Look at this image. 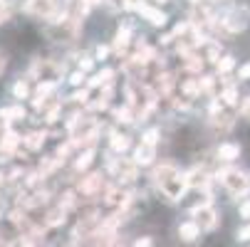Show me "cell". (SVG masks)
Segmentation results:
<instances>
[{
    "mask_svg": "<svg viewBox=\"0 0 250 247\" xmlns=\"http://www.w3.org/2000/svg\"><path fill=\"white\" fill-rule=\"evenodd\" d=\"M218 181L226 186L230 195H248L250 193V175L238 168H223L218 171Z\"/></svg>",
    "mask_w": 250,
    "mask_h": 247,
    "instance_id": "obj_1",
    "label": "cell"
},
{
    "mask_svg": "<svg viewBox=\"0 0 250 247\" xmlns=\"http://www.w3.org/2000/svg\"><path fill=\"white\" fill-rule=\"evenodd\" d=\"M30 75L35 79H40V84H55L62 75V67L52 59H35L30 67Z\"/></svg>",
    "mask_w": 250,
    "mask_h": 247,
    "instance_id": "obj_2",
    "label": "cell"
},
{
    "mask_svg": "<svg viewBox=\"0 0 250 247\" xmlns=\"http://www.w3.org/2000/svg\"><path fill=\"white\" fill-rule=\"evenodd\" d=\"M191 215H193V223L201 228V232H203V230H216L218 223H221V218H218V213H216V208H213L210 203L196 205V208L191 210Z\"/></svg>",
    "mask_w": 250,
    "mask_h": 247,
    "instance_id": "obj_3",
    "label": "cell"
},
{
    "mask_svg": "<svg viewBox=\"0 0 250 247\" xmlns=\"http://www.w3.org/2000/svg\"><path fill=\"white\" fill-rule=\"evenodd\" d=\"M25 13L32 18H40V20L57 18V0H27Z\"/></svg>",
    "mask_w": 250,
    "mask_h": 247,
    "instance_id": "obj_4",
    "label": "cell"
},
{
    "mask_svg": "<svg viewBox=\"0 0 250 247\" xmlns=\"http://www.w3.org/2000/svg\"><path fill=\"white\" fill-rule=\"evenodd\" d=\"M159 190L164 193V198L178 200V198H181V195L188 190V178H186V173H178V175H173V178H168L166 183L159 186Z\"/></svg>",
    "mask_w": 250,
    "mask_h": 247,
    "instance_id": "obj_5",
    "label": "cell"
},
{
    "mask_svg": "<svg viewBox=\"0 0 250 247\" xmlns=\"http://www.w3.org/2000/svg\"><path fill=\"white\" fill-rule=\"evenodd\" d=\"M248 22H250V13H248L245 5H235V8L223 18V27H226L228 32H240V30L248 27Z\"/></svg>",
    "mask_w": 250,
    "mask_h": 247,
    "instance_id": "obj_6",
    "label": "cell"
},
{
    "mask_svg": "<svg viewBox=\"0 0 250 247\" xmlns=\"http://www.w3.org/2000/svg\"><path fill=\"white\" fill-rule=\"evenodd\" d=\"M136 13L144 18V20H149L154 27H164L166 20H168L164 10H159V8H154V5H146V3H139V5H136Z\"/></svg>",
    "mask_w": 250,
    "mask_h": 247,
    "instance_id": "obj_7",
    "label": "cell"
},
{
    "mask_svg": "<svg viewBox=\"0 0 250 247\" xmlns=\"http://www.w3.org/2000/svg\"><path fill=\"white\" fill-rule=\"evenodd\" d=\"M154 158H156V146L139 144V146L134 149V158H131V161H134L136 166H151Z\"/></svg>",
    "mask_w": 250,
    "mask_h": 247,
    "instance_id": "obj_8",
    "label": "cell"
},
{
    "mask_svg": "<svg viewBox=\"0 0 250 247\" xmlns=\"http://www.w3.org/2000/svg\"><path fill=\"white\" fill-rule=\"evenodd\" d=\"M102 183H104L102 173H89L87 178H82V183H80V193L82 195H94L97 190H102Z\"/></svg>",
    "mask_w": 250,
    "mask_h": 247,
    "instance_id": "obj_9",
    "label": "cell"
},
{
    "mask_svg": "<svg viewBox=\"0 0 250 247\" xmlns=\"http://www.w3.org/2000/svg\"><path fill=\"white\" fill-rule=\"evenodd\" d=\"M178 173H181V171H178L173 163H161V166L154 171L151 178H154V183H156V186H161V183H166L168 178H173V175H178Z\"/></svg>",
    "mask_w": 250,
    "mask_h": 247,
    "instance_id": "obj_10",
    "label": "cell"
},
{
    "mask_svg": "<svg viewBox=\"0 0 250 247\" xmlns=\"http://www.w3.org/2000/svg\"><path fill=\"white\" fill-rule=\"evenodd\" d=\"M178 237H181L184 242H193V240L201 237V228L193 220H186V223L178 225Z\"/></svg>",
    "mask_w": 250,
    "mask_h": 247,
    "instance_id": "obj_11",
    "label": "cell"
},
{
    "mask_svg": "<svg viewBox=\"0 0 250 247\" xmlns=\"http://www.w3.org/2000/svg\"><path fill=\"white\" fill-rule=\"evenodd\" d=\"M216 156H218V161H223V163H233V161L240 156V146H238V144H221V146L216 149Z\"/></svg>",
    "mask_w": 250,
    "mask_h": 247,
    "instance_id": "obj_12",
    "label": "cell"
},
{
    "mask_svg": "<svg viewBox=\"0 0 250 247\" xmlns=\"http://www.w3.org/2000/svg\"><path fill=\"white\" fill-rule=\"evenodd\" d=\"M109 146H112V151H114V153H124V151L131 146V141H129V136H126V133L112 131V133H109Z\"/></svg>",
    "mask_w": 250,
    "mask_h": 247,
    "instance_id": "obj_13",
    "label": "cell"
},
{
    "mask_svg": "<svg viewBox=\"0 0 250 247\" xmlns=\"http://www.w3.org/2000/svg\"><path fill=\"white\" fill-rule=\"evenodd\" d=\"M45 131H32V133H27L25 138H22V146L27 149V151H40L42 149V144H45Z\"/></svg>",
    "mask_w": 250,
    "mask_h": 247,
    "instance_id": "obj_14",
    "label": "cell"
},
{
    "mask_svg": "<svg viewBox=\"0 0 250 247\" xmlns=\"http://www.w3.org/2000/svg\"><path fill=\"white\" fill-rule=\"evenodd\" d=\"M18 146H20V138L8 129V131H5V136H3V141H0V153L10 156V153H15V151H18Z\"/></svg>",
    "mask_w": 250,
    "mask_h": 247,
    "instance_id": "obj_15",
    "label": "cell"
},
{
    "mask_svg": "<svg viewBox=\"0 0 250 247\" xmlns=\"http://www.w3.org/2000/svg\"><path fill=\"white\" fill-rule=\"evenodd\" d=\"M129 35H131V30H129V27H119V30H117V35H114V45H112V50H114V52H119V55H122V52L129 47Z\"/></svg>",
    "mask_w": 250,
    "mask_h": 247,
    "instance_id": "obj_16",
    "label": "cell"
},
{
    "mask_svg": "<svg viewBox=\"0 0 250 247\" xmlns=\"http://www.w3.org/2000/svg\"><path fill=\"white\" fill-rule=\"evenodd\" d=\"M64 220H67V210L57 205L55 210H50V213H47L45 225H47V228H60V225H64Z\"/></svg>",
    "mask_w": 250,
    "mask_h": 247,
    "instance_id": "obj_17",
    "label": "cell"
},
{
    "mask_svg": "<svg viewBox=\"0 0 250 247\" xmlns=\"http://www.w3.org/2000/svg\"><path fill=\"white\" fill-rule=\"evenodd\" d=\"M92 161H94V146H92V149H84V151L77 156V161H75V171H87Z\"/></svg>",
    "mask_w": 250,
    "mask_h": 247,
    "instance_id": "obj_18",
    "label": "cell"
},
{
    "mask_svg": "<svg viewBox=\"0 0 250 247\" xmlns=\"http://www.w3.org/2000/svg\"><path fill=\"white\" fill-rule=\"evenodd\" d=\"M186 57V62H184V67L188 69V72H201L203 69V57H198V55H193V52H188V55H184Z\"/></svg>",
    "mask_w": 250,
    "mask_h": 247,
    "instance_id": "obj_19",
    "label": "cell"
},
{
    "mask_svg": "<svg viewBox=\"0 0 250 247\" xmlns=\"http://www.w3.org/2000/svg\"><path fill=\"white\" fill-rule=\"evenodd\" d=\"M114 119H117L119 124H131V121H136V116H134V109H131V107L114 109Z\"/></svg>",
    "mask_w": 250,
    "mask_h": 247,
    "instance_id": "obj_20",
    "label": "cell"
},
{
    "mask_svg": "<svg viewBox=\"0 0 250 247\" xmlns=\"http://www.w3.org/2000/svg\"><path fill=\"white\" fill-rule=\"evenodd\" d=\"M0 119H8V121H18V119H25V109H22V107L0 109Z\"/></svg>",
    "mask_w": 250,
    "mask_h": 247,
    "instance_id": "obj_21",
    "label": "cell"
},
{
    "mask_svg": "<svg viewBox=\"0 0 250 247\" xmlns=\"http://www.w3.org/2000/svg\"><path fill=\"white\" fill-rule=\"evenodd\" d=\"M221 99H223V104H228V107H235V104H238V89H235L233 84H228V87L221 92Z\"/></svg>",
    "mask_w": 250,
    "mask_h": 247,
    "instance_id": "obj_22",
    "label": "cell"
},
{
    "mask_svg": "<svg viewBox=\"0 0 250 247\" xmlns=\"http://www.w3.org/2000/svg\"><path fill=\"white\" fill-rule=\"evenodd\" d=\"M181 92L186 94V99H193V96H198V94H201V84H198V79H188V82H184Z\"/></svg>",
    "mask_w": 250,
    "mask_h": 247,
    "instance_id": "obj_23",
    "label": "cell"
},
{
    "mask_svg": "<svg viewBox=\"0 0 250 247\" xmlns=\"http://www.w3.org/2000/svg\"><path fill=\"white\" fill-rule=\"evenodd\" d=\"M233 67H235V57H230V55L221 57V62L216 64V69H218V75H228V72H230Z\"/></svg>",
    "mask_w": 250,
    "mask_h": 247,
    "instance_id": "obj_24",
    "label": "cell"
},
{
    "mask_svg": "<svg viewBox=\"0 0 250 247\" xmlns=\"http://www.w3.org/2000/svg\"><path fill=\"white\" fill-rule=\"evenodd\" d=\"M60 208H64V210L77 208V193H75V190H67V193L62 195V200H60Z\"/></svg>",
    "mask_w": 250,
    "mask_h": 247,
    "instance_id": "obj_25",
    "label": "cell"
},
{
    "mask_svg": "<svg viewBox=\"0 0 250 247\" xmlns=\"http://www.w3.org/2000/svg\"><path fill=\"white\" fill-rule=\"evenodd\" d=\"M173 89V77L171 75H159V94H168Z\"/></svg>",
    "mask_w": 250,
    "mask_h": 247,
    "instance_id": "obj_26",
    "label": "cell"
},
{
    "mask_svg": "<svg viewBox=\"0 0 250 247\" xmlns=\"http://www.w3.org/2000/svg\"><path fill=\"white\" fill-rule=\"evenodd\" d=\"M159 136H161V131L159 129H149L144 136H141V144H149V146H156L159 144Z\"/></svg>",
    "mask_w": 250,
    "mask_h": 247,
    "instance_id": "obj_27",
    "label": "cell"
},
{
    "mask_svg": "<svg viewBox=\"0 0 250 247\" xmlns=\"http://www.w3.org/2000/svg\"><path fill=\"white\" fill-rule=\"evenodd\" d=\"M198 84H201V92H203V94H213V87H216V77H208V75H206V77L198 79Z\"/></svg>",
    "mask_w": 250,
    "mask_h": 247,
    "instance_id": "obj_28",
    "label": "cell"
},
{
    "mask_svg": "<svg viewBox=\"0 0 250 247\" xmlns=\"http://www.w3.org/2000/svg\"><path fill=\"white\" fill-rule=\"evenodd\" d=\"M13 94H15V99H27V94H30V89H27V82H15V87H13Z\"/></svg>",
    "mask_w": 250,
    "mask_h": 247,
    "instance_id": "obj_29",
    "label": "cell"
},
{
    "mask_svg": "<svg viewBox=\"0 0 250 247\" xmlns=\"http://www.w3.org/2000/svg\"><path fill=\"white\" fill-rule=\"evenodd\" d=\"M208 62H221V47L218 45H210V50H208Z\"/></svg>",
    "mask_w": 250,
    "mask_h": 247,
    "instance_id": "obj_30",
    "label": "cell"
},
{
    "mask_svg": "<svg viewBox=\"0 0 250 247\" xmlns=\"http://www.w3.org/2000/svg\"><path fill=\"white\" fill-rule=\"evenodd\" d=\"M109 52H112L109 45H97V52H94L97 57H94V59H106V57H109Z\"/></svg>",
    "mask_w": 250,
    "mask_h": 247,
    "instance_id": "obj_31",
    "label": "cell"
},
{
    "mask_svg": "<svg viewBox=\"0 0 250 247\" xmlns=\"http://www.w3.org/2000/svg\"><path fill=\"white\" fill-rule=\"evenodd\" d=\"M235 235H238V242H248V240H250V223L243 225V228H238Z\"/></svg>",
    "mask_w": 250,
    "mask_h": 247,
    "instance_id": "obj_32",
    "label": "cell"
},
{
    "mask_svg": "<svg viewBox=\"0 0 250 247\" xmlns=\"http://www.w3.org/2000/svg\"><path fill=\"white\" fill-rule=\"evenodd\" d=\"M80 69H82V72H92V69H94V57H82L80 59Z\"/></svg>",
    "mask_w": 250,
    "mask_h": 247,
    "instance_id": "obj_33",
    "label": "cell"
},
{
    "mask_svg": "<svg viewBox=\"0 0 250 247\" xmlns=\"http://www.w3.org/2000/svg\"><path fill=\"white\" fill-rule=\"evenodd\" d=\"M69 82H72L75 87H80V84L84 82V72H82V69H77V72H72V77H69Z\"/></svg>",
    "mask_w": 250,
    "mask_h": 247,
    "instance_id": "obj_34",
    "label": "cell"
},
{
    "mask_svg": "<svg viewBox=\"0 0 250 247\" xmlns=\"http://www.w3.org/2000/svg\"><path fill=\"white\" fill-rule=\"evenodd\" d=\"M87 96H89V89H80V92L72 94V99L75 101H82V104H87Z\"/></svg>",
    "mask_w": 250,
    "mask_h": 247,
    "instance_id": "obj_35",
    "label": "cell"
},
{
    "mask_svg": "<svg viewBox=\"0 0 250 247\" xmlns=\"http://www.w3.org/2000/svg\"><path fill=\"white\" fill-rule=\"evenodd\" d=\"M240 218L250 220V200H243V203H240Z\"/></svg>",
    "mask_w": 250,
    "mask_h": 247,
    "instance_id": "obj_36",
    "label": "cell"
},
{
    "mask_svg": "<svg viewBox=\"0 0 250 247\" xmlns=\"http://www.w3.org/2000/svg\"><path fill=\"white\" fill-rule=\"evenodd\" d=\"M134 247H154V240H151V237H139V240L134 242Z\"/></svg>",
    "mask_w": 250,
    "mask_h": 247,
    "instance_id": "obj_37",
    "label": "cell"
},
{
    "mask_svg": "<svg viewBox=\"0 0 250 247\" xmlns=\"http://www.w3.org/2000/svg\"><path fill=\"white\" fill-rule=\"evenodd\" d=\"M240 114H243V119H250V96L240 104Z\"/></svg>",
    "mask_w": 250,
    "mask_h": 247,
    "instance_id": "obj_38",
    "label": "cell"
},
{
    "mask_svg": "<svg viewBox=\"0 0 250 247\" xmlns=\"http://www.w3.org/2000/svg\"><path fill=\"white\" fill-rule=\"evenodd\" d=\"M238 77H240V79H250V62L243 64V67L238 69Z\"/></svg>",
    "mask_w": 250,
    "mask_h": 247,
    "instance_id": "obj_39",
    "label": "cell"
},
{
    "mask_svg": "<svg viewBox=\"0 0 250 247\" xmlns=\"http://www.w3.org/2000/svg\"><path fill=\"white\" fill-rule=\"evenodd\" d=\"M5 67H8V57H5L3 52H0V75L5 72Z\"/></svg>",
    "mask_w": 250,
    "mask_h": 247,
    "instance_id": "obj_40",
    "label": "cell"
},
{
    "mask_svg": "<svg viewBox=\"0 0 250 247\" xmlns=\"http://www.w3.org/2000/svg\"><path fill=\"white\" fill-rule=\"evenodd\" d=\"M8 18V10H5V5H3V0H0V22H3Z\"/></svg>",
    "mask_w": 250,
    "mask_h": 247,
    "instance_id": "obj_41",
    "label": "cell"
},
{
    "mask_svg": "<svg viewBox=\"0 0 250 247\" xmlns=\"http://www.w3.org/2000/svg\"><path fill=\"white\" fill-rule=\"evenodd\" d=\"M87 3H89V5H94V3H99V0H87Z\"/></svg>",
    "mask_w": 250,
    "mask_h": 247,
    "instance_id": "obj_42",
    "label": "cell"
},
{
    "mask_svg": "<svg viewBox=\"0 0 250 247\" xmlns=\"http://www.w3.org/2000/svg\"><path fill=\"white\" fill-rule=\"evenodd\" d=\"M191 3H196V5H198V3H201V0H191Z\"/></svg>",
    "mask_w": 250,
    "mask_h": 247,
    "instance_id": "obj_43",
    "label": "cell"
},
{
    "mask_svg": "<svg viewBox=\"0 0 250 247\" xmlns=\"http://www.w3.org/2000/svg\"><path fill=\"white\" fill-rule=\"evenodd\" d=\"M161 3H166V0H161Z\"/></svg>",
    "mask_w": 250,
    "mask_h": 247,
    "instance_id": "obj_44",
    "label": "cell"
}]
</instances>
